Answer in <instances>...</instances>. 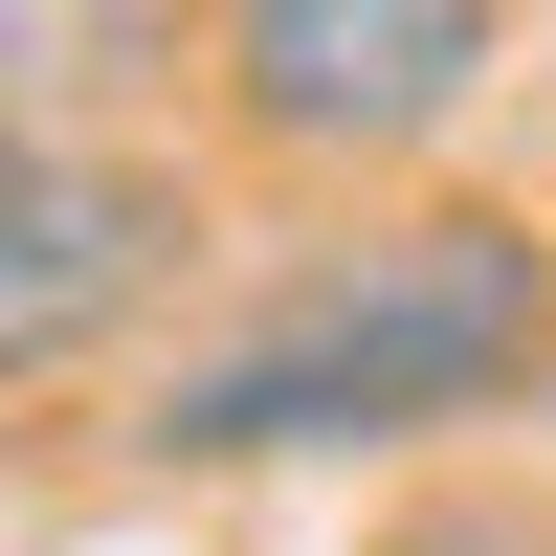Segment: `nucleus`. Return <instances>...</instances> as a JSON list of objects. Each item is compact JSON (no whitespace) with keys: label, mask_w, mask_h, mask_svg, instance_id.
I'll return each instance as SVG.
<instances>
[{"label":"nucleus","mask_w":556,"mask_h":556,"mask_svg":"<svg viewBox=\"0 0 556 556\" xmlns=\"http://www.w3.org/2000/svg\"><path fill=\"white\" fill-rule=\"evenodd\" d=\"M556 401V223L513 201H401L312 223L223 312L134 356V468H356V445H445Z\"/></svg>","instance_id":"nucleus-1"},{"label":"nucleus","mask_w":556,"mask_h":556,"mask_svg":"<svg viewBox=\"0 0 556 556\" xmlns=\"http://www.w3.org/2000/svg\"><path fill=\"white\" fill-rule=\"evenodd\" d=\"M513 0H201V112L267 178H401L490 112Z\"/></svg>","instance_id":"nucleus-2"},{"label":"nucleus","mask_w":556,"mask_h":556,"mask_svg":"<svg viewBox=\"0 0 556 556\" xmlns=\"http://www.w3.org/2000/svg\"><path fill=\"white\" fill-rule=\"evenodd\" d=\"M178 45H201V0H0V89H23L45 134H112Z\"/></svg>","instance_id":"nucleus-4"},{"label":"nucleus","mask_w":556,"mask_h":556,"mask_svg":"<svg viewBox=\"0 0 556 556\" xmlns=\"http://www.w3.org/2000/svg\"><path fill=\"white\" fill-rule=\"evenodd\" d=\"M23 156H45V112H23V89H0V178H23Z\"/></svg>","instance_id":"nucleus-6"},{"label":"nucleus","mask_w":556,"mask_h":556,"mask_svg":"<svg viewBox=\"0 0 556 556\" xmlns=\"http://www.w3.org/2000/svg\"><path fill=\"white\" fill-rule=\"evenodd\" d=\"M401 556H556V513H534V490H490V513H424Z\"/></svg>","instance_id":"nucleus-5"},{"label":"nucleus","mask_w":556,"mask_h":556,"mask_svg":"<svg viewBox=\"0 0 556 556\" xmlns=\"http://www.w3.org/2000/svg\"><path fill=\"white\" fill-rule=\"evenodd\" d=\"M178 290H201V178H178L156 134H45V156L0 178V401L112 379Z\"/></svg>","instance_id":"nucleus-3"}]
</instances>
